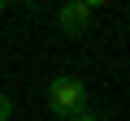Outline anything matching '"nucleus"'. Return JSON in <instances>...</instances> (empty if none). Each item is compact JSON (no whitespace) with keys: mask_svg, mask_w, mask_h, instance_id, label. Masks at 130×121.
Returning a JSON list of instances; mask_svg holds the SVG:
<instances>
[{"mask_svg":"<svg viewBox=\"0 0 130 121\" xmlns=\"http://www.w3.org/2000/svg\"><path fill=\"white\" fill-rule=\"evenodd\" d=\"M95 5H100V0H70V5H61V9H56V26H61L65 35H87Z\"/></svg>","mask_w":130,"mask_h":121,"instance_id":"obj_2","label":"nucleus"},{"mask_svg":"<svg viewBox=\"0 0 130 121\" xmlns=\"http://www.w3.org/2000/svg\"><path fill=\"white\" fill-rule=\"evenodd\" d=\"M9 117H13V99L0 91V121H9Z\"/></svg>","mask_w":130,"mask_h":121,"instance_id":"obj_3","label":"nucleus"},{"mask_svg":"<svg viewBox=\"0 0 130 121\" xmlns=\"http://www.w3.org/2000/svg\"><path fill=\"white\" fill-rule=\"evenodd\" d=\"M126 17H130V13H126Z\"/></svg>","mask_w":130,"mask_h":121,"instance_id":"obj_6","label":"nucleus"},{"mask_svg":"<svg viewBox=\"0 0 130 121\" xmlns=\"http://www.w3.org/2000/svg\"><path fill=\"white\" fill-rule=\"evenodd\" d=\"M70 121H104V117H100V112H91V108H87V112H78V117H70Z\"/></svg>","mask_w":130,"mask_h":121,"instance_id":"obj_4","label":"nucleus"},{"mask_svg":"<svg viewBox=\"0 0 130 121\" xmlns=\"http://www.w3.org/2000/svg\"><path fill=\"white\" fill-rule=\"evenodd\" d=\"M87 104H91V91H87V82H83V78L56 74V78L48 82V108H52L61 121H70V117L87 112Z\"/></svg>","mask_w":130,"mask_h":121,"instance_id":"obj_1","label":"nucleus"},{"mask_svg":"<svg viewBox=\"0 0 130 121\" xmlns=\"http://www.w3.org/2000/svg\"><path fill=\"white\" fill-rule=\"evenodd\" d=\"M5 13H9V0H0V17H5Z\"/></svg>","mask_w":130,"mask_h":121,"instance_id":"obj_5","label":"nucleus"}]
</instances>
